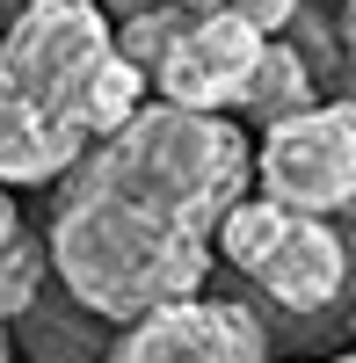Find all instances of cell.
Wrapping results in <instances>:
<instances>
[{
  "label": "cell",
  "instance_id": "8992f818",
  "mask_svg": "<svg viewBox=\"0 0 356 363\" xmlns=\"http://www.w3.org/2000/svg\"><path fill=\"white\" fill-rule=\"evenodd\" d=\"M255 51L262 37L240 15H182V29L167 37L160 66L145 73V87H160L167 109H189V116H226L240 109V87L255 73Z\"/></svg>",
  "mask_w": 356,
  "mask_h": 363
},
{
  "label": "cell",
  "instance_id": "7c38bea8",
  "mask_svg": "<svg viewBox=\"0 0 356 363\" xmlns=\"http://www.w3.org/2000/svg\"><path fill=\"white\" fill-rule=\"evenodd\" d=\"M15 8H29V0H0V22H8V15H15Z\"/></svg>",
  "mask_w": 356,
  "mask_h": 363
},
{
  "label": "cell",
  "instance_id": "8fae6325",
  "mask_svg": "<svg viewBox=\"0 0 356 363\" xmlns=\"http://www.w3.org/2000/svg\"><path fill=\"white\" fill-rule=\"evenodd\" d=\"M95 8L116 22V15H145V8H167V0H95Z\"/></svg>",
  "mask_w": 356,
  "mask_h": 363
},
{
  "label": "cell",
  "instance_id": "52a82bcc",
  "mask_svg": "<svg viewBox=\"0 0 356 363\" xmlns=\"http://www.w3.org/2000/svg\"><path fill=\"white\" fill-rule=\"evenodd\" d=\"M313 102H320L313 58H306L299 44H284V37H262L255 73H247V87H240V116H247L255 131H269V124H284V116H299V109H313Z\"/></svg>",
  "mask_w": 356,
  "mask_h": 363
},
{
  "label": "cell",
  "instance_id": "6da1fadb",
  "mask_svg": "<svg viewBox=\"0 0 356 363\" xmlns=\"http://www.w3.org/2000/svg\"><path fill=\"white\" fill-rule=\"evenodd\" d=\"M247 196V138L233 116L167 102L131 109L58 174L44 269L95 320L124 327L174 298H204L218 218Z\"/></svg>",
  "mask_w": 356,
  "mask_h": 363
},
{
  "label": "cell",
  "instance_id": "277c9868",
  "mask_svg": "<svg viewBox=\"0 0 356 363\" xmlns=\"http://www.w3.org/2000/svg\"><path fill=\"white\" fill-rule=\"evenodd\" d=\"M247 182H262V196H277L284 211L306 218H335L356 196V109L349 102H313L299 116L262 131L247 145Z\"/></svg>",
  "mask_w": 356,
  "mask_h": 363
},
{
  "label": "cell",
  "instance_id": "30bf717a",
  "mask_svg": "<svg viewBox=\"0 0 356 363\" xmlns=\"http://www.w3.org/2000/svg\"><path fill=\"white\" fill-rule=\"evenodd\" d=\"M182 8H196V15H240L255 37H277V29H291L299 0H182Z\"/></svg>",
  "mask_w": 356,
  "mask_h": 363
},
{
  "label": "cell",
  "instance_id": "7a4b0ae2",
  "mask_svg": "<svg viewBox=\"0 0 356 363\" xmlns=\"http://www.w3.org/2000/svg\"><path fill=\"white\" fill-rule=\"evenodd\" d=\"M0 73L80 145L109 138L131 109H145V73H131L116 58L109 15L95 0H29V8H15L0 22Z\"/></svg>",
  "mask_w": 356,
  "mask_h": 363
},
{
  "label": "cell",
  "instance_id": "3957f363",
  "mask_svg": "<svg viewBox=\"0 0 356 363\" xmlns=\"http://www.w3.org/2000/svg\"><path fill=\"white\" fill-rule=\"evenodd\" d=\"M211 255H226L262 298H277L284 313H328L342 298V277H349L342 233L328 218L284 211L277 196H240L218 218Z\"/></svg>",
  "mask_w": 356,
  "mask_h": 363
},
{
  "label": "cell",
  "instance_id": "9c48e42d",
  "mask_svg": "<svg viewBox=\"0 0 356 363\" xmlns=\"http://www.w3.org/2000/svg\"><path fill=\"white\" fill-rule=\"evenodd\" d=\"M44 240L22 225V211H15V196L0 189V335L15 327V313L29 306V298L44 291Z\"/></svg>",
  "mask_w": 356,
  "mask_h": 363
},
{
  "label": "cell",
  "instance_id": "ba28073f",
  "mask_svg": "<svg viewBox=\"0 0 356 363\" xmlns=\"http://www.w3.org/2000/svg\"><path fill=\"white\" fill-rule=\"evenodd\" d=\"M15 327H22V342H29L37 363H102V349H109V320H95L87 306L66 298V327H58L51 306H44V291L15 313Z\"/></svg>",
  "mask_w": 356,
  "mask_h": 363
},
{
  "label": "cell",
  "instance_id": "5b68a950",
  "mask_svg": "<svg viewBox=\"0 0 356 363\" xmlns=\"http://www.w3.org/2000/svg\"><path fill=\"white\" fill-rule=\"evenodd\" d=\"M102 363H269V335L247 306L218 298H174L160 313L109 327Z\"/></svg>",
  "mask_w": 356,
  "mask_h": 363
}]
</instances>
